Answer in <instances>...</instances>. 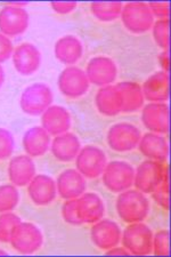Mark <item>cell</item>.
Returning a JSON list of instances; mask_svg holds the SVG:
<instances>
[{"mask_svg":"<svg viewBox=\"0 0 171 257\" xmlns=\"http://www.w3.org/2000/svg\"><path fill=\"white\" fill-rule=\"evenodd\" d=\"M106 255L129 256V255H130V252H129L123 246H122V247H119V244H118V246L112 247V248H110V249H107V250H106Z\"/></svg>","mask_w":171,"mask_h":257,"instance_id":"obj_40","label":"cell"},{"mask_svg":"<svg viewBox=\"0 0 171 257\" xmlns=\"http://www.w3.org/2000/svg\"><path fill=\"white\" fill-rule=\"evenodd\" d=\"M0 255H7V252L4 251V250H0Z\"/></svg>","mask_w":171,"mask_h":257,"instance_id":"obj_42","label":"cell"},{"mask_svg":"<svg viewBox=\"0 0 171 257\" xmlns=\"http://www.w3.org/2000/svg\"><path fill=\"white\" fill-rule=\"evenodd\" d=\"M95 104L99 113L106 117H114L122 112V95L115 85L101 87L96 93Z\"/></svg>","mask_w":171,"mask_h":257,"instance_id":"obj_21","label":"cell"},{"mask_svg":"<svg viewBox=\"0 0 171 257\" xmlns=\"http://www.w3.org/2000/svg\"><path fill=\"white\" fill-rule=\"evenodd\" d=\"M121 230L118 223L108 218H102L94 223L90 231V239L96 247L107 250L112 247L118 246L121 242Z\"/></svg>","mask_w":171,"mask_h":257,"instance_id":"obj_14","label":"cell"},{"mask_svg":"<svg viewBox=\"0 0 171 257\" xmlns=\"http://www.w3.org/2000/svg\"><path fill=\"white\" fill-rule=\"evenodd\" d=\"M141 122L149 132L166 134L170 130V107L165 102H149L141 110Z\"/></svg>","mask_w":171,"mask_h":257,"instance_id":"obj_13","label":"cell"},{"mask_svg":"<svg viewBox=\"0 0 171 257\" xmlns=\"http://www.w3.org/2000/svg\"><path fill=\"white\" fill-rule=\"evenodd\" d=\"M58 89L70 98L81 97L88 92L90 82L86 72L78 66L71 65L65 68L58 76Z\"/></svg>","mask_w":171,"mask_h":257,"instance_id":"obj_10","label":"cell"},{"mask_svg":"<svg viewBox=\"0 0 171 257\" xmlns=\"http://www.w3.org/2000/svg\"><path fill=\"white\" fill-rule=\"evenodd\" d=\"M10 242L21 254H33L44 243L43 232L38 226L29 222H20L12 232Z\"/></svg>","mask_w":171,"mask_h":257,"instance_id":"obj_6","label":"cell"},{"mask_svg":"<svg viewBox=\"0 0 171 257\" xmlns=\"http://www.w3.org/2000/svg\"><path fill=\"white\" fill-rule=\"evenodd\" d=\"M86 186V177L77 169H66L58 175L56 180L57 193L65 200L78 199L85 193Z\"/></svg>","mask_w":171,"mask_h":257,"instance_id":"obj_18","label":"cell"},{"mask_svg":"<svg viewBox=\"0 0 171 257\" xmlns=\"http://www.w3.org/2000/svg\"><path fill=\"white\" fill-rule=\"evenodd\" d=\"M107 165L105 152L95 145H86L76 157L77 171L86 178H97Z\"/></svg>","mask_w":171,"mask_h":257,"instance_id":"obj_7","label":"cell"},{"mask_svg":"<svg viewBox=\"0 0 171 257\" xmlns=\"http://www.w3.org/2000/svg\"><path fill=\"white\" fill-rule=\"evenodd\" d=\"M154 18L158 20L169 19L170 15V4L169 2H152L147 4Z\"/></svg>","mask_w":171,"mask_h":257,"instance_id":"obj_36","label":"cell"},{"mask_svg":"<svg viewBox=\"0 0 171 257\" xmlns=\"http://www.w3.org/2000/svg\"><path fill=\"white\" fill-rule=\"evenodd\" d=\"M49 149L57 160L69 163L76 159L81 149V142L76 134L66 132L64 134L55 136Z\"/></svg>","mask_w":171,"mask_h":257,"instance_id":"obj_24","label":"cell"},{"mask_svg":"<svg viewBox=\"0 0 171 257\" xmlns=\"http://www.w3.org/2000/svg\"><path fill=\"white\" fill-rule=\"evenodd\" d=\"M72 123L71 114L65 107L61 105H51L41 114V127L49 135H61L69 132Z\"/></svg>","mask_w":171,"mask_h":257,"instance_id":"obj_17","label":"cell"},{"mask_svg":"<svg viewBox=\"0 0 171 257\" xmlns=\"http://www.w3.org/2000/svg\"><path fill=\"white\" fill-rule=\"evenodd\" d=\"M30 16L24 7L14 4L6 5L0 11V32L7 37H15L27 31Z\"/></svg>","mask_w":171,"mask_h":257,"instance_id":"obj_12","label":"cell"},{"mask_svg":"<svg viewBox=\"0 0 171 257\" xmlns=\"http://www.w3.org/2000/svg\"><path fill=\"white\" fill-rule=\"evenodd\" d=\"M54 94L51 87L44 82H36L28 86L21 95L20 105L24 113L30 115L43 114L52 105Z\"/></svg>","mask_w":171,"mask_h":257,"instance_id":"obj_4","label":"cell"},{"mask_svg":"<svg viewBox=\"0 0 171 257\" xmlns=\"http://www.w3.org/2000/svg\"><path fill=\"white\" fill-rule=\"evenodd\" d=\"M153 38L157 44V46L162 48V51H169L170 46V21L169 19L165 20H157L154 22L152 27Z\"/></svg>","mask_w":171,"mask_h":257,"instance_id":"obj_30","label":"cell"},{"mask_svg":"<svg viewBox=\"0 0 171 257\" xmlns=\"http://www.w3.org/2000/svg\"><path fill=\"white\" fill-rule=\"evenodd\" d=\"M85 72L90 84L104 87L115 81L118 77V65L110 57L99 55L89 60Z\"/></svg>","mask_w":171,"mask_h":257,"instance_id":"obj_11","label":"cell"},{"mask_svg":"<svg viewBox=\"0 0 171 257\" xmlns=\"http://www.w3.org/2000/svg\"><path fill=\"white\" fill-rule=\"evenodd\" d=\"M168 166L155 160H145L137 166L133 177V185L138 191L143 193H152L163 178Z\"/></svg>","mask_w":171,"mask_h":257,"instance_id":"obj_8","label":"cell"},{"mask_svg":"<svg viewBox=\"0 0 171 257\" xmlns=\"http://www.w3.org/2000/svg\"><path fill=\"white\" fill-rule=\"evenodd\" d=\"M77 211L82 223L91 224L103 218L105 206L97 193L85 192L77 199Z\"/></svg>","mask_w":171,"mask_h":257,"instance_id":"obj_19","label":"cell"},{"mask_svg":"<svg viewBox=\"0 0 171 257\" xmlns=\"http://www.w3.org/2000/svg\"><path fill=\"white\" fill-rule=\"evenodd\" d=\"M151 194L158 206L165 210H169V168L165 169L160 185Z\"/></svg>","mask_w":171,"mask_h":257,"instance_id":"obj_32","label":"cell"},{"mask_svg":"<svg viewBox=\"0 0 171 257\" xmlns=\"http://www.w3.org/2000/svg\"><path fill=\"white\" fill-rule=\"evenodd\" d=\"M4 81H5V71H4L3 66L0 65V88H2Z\"/></svg>","mask_w":171,"mask_h":257,"instance_id":"obj_41","label":"cell"},{"mask_svg":"<svg viewBox=\"0 0 171 257\" xmlns=\"http://www.w3.org/2000/svg\"><path fill=\"white\" fill-rule=\"evenodd\" d=\"M123 4L121 2H94L91 3L90 10L99 21L111 22L120 18Z\"/></svg>","mask_w":171,"mask_h":257,"instance_id":"obj_28","label":"cell"},{"mask_svg":"<svg viewBox=\"0 0 171 257\" xmlns=\"http://www.w3.org/2000/svg\"><path fill=\"white\" fill-rule=\"evenodd\" d=\"M51 7L58 14H69L77 7L76 2H53Z\"/></svg>","mask_w":171,"mask_h":257,"instance_id":"obj_38","label":"cell"},{"mask_svg":"<svg viewBox=\"0 0 171 257\" xmlns=\"http://www.w3.org/2000/svg\"><path fill=\"white\" fill-rule=\"evenodd\" d=\"M121 21L124 28L132 33H144L152 29L154 16L147 3L130 2L124 4L121 11Z\"/></svg>","mask_w":171,"mask_h":257,"instance_id":"obj_3","label":"cell"},{"mask_svg":"<svg viewBox=\"0 0 171 257\" xmlns=\"http://www.w3.org/2000/svg\"><path fill=\"white\" fill-rule=\"evenodd\" d=\"M62 217L66 223L71 225H81L83 223L80 221L77 211V199H69L64 202L62 207Z\"/></svg>","mask_w":171,"mask_h":257,"instance_id":"obj_35","label":"cell"},{"mask_svg":"<svg viewBox=\"0 0 171 257\" xmlns=\"http://www.w3.org/2000/svg\"><path fill=\"white\" fill-rule=\"evenodd\" d=\"M140 131L129 122H118L107 132V144L116 152H128L138 147Z\"/></svg>","mask_w":171,"mask_h":257,"instance_id":"obj_9","label":"cell"},{"mask_svg":"<svg viewBox=\"0 0 171 257\" xmlns=\"http://www.w3.org/2000/svg\"><path fill=\"white\" fill-rule=\"evenodd\" d=\"M122 95V112L132 113L144 106V94L141 86L133 81H121L115 85Z\"/></svg>","mask_w":171,"mask_h":257,"instance_id":"obj_27","label":"cell"},{"mask_svg":"<svg viewBox=\"0 0 171 257\" xmlns=\"http://www.w3.org/2000/svg\"><path fill=\"white\" fill-rule=\"evenodd\" d=\"M28 192L33 204L47 206L52 204L57 196L56 182L53 177L45 174H36L28 184Z\"/></svg>","mask_w":171,"mask_h":257,"instance_id":"obj_16","label":"cell"},{"mask_svg":"<svg viewBox=\"0 0 171 257\" xmlns=\"http://www.w3.org/2000/svg\"><path fill=\"white\" fill-rule=\"evenodd\" d=\"M20 222L21 218L12 211L0 213V242H10L12 232Z\"/></svg>","mask_w":171,"mask_h":257,"instance_id":"obj_31","label":"cell"},{"mask_svg":"<svg viewBox=\"0 0 171 257\" xmlns=\"http://www.w3.org/2000/svg\"><path fill=\"white\" fill-rule=\"evenodd\" d=\"M158 62L162 66V71L169 72V51H162L158 55Z\"/></svg>","mask_w":171,"mask_h":257,"instance_id":"obj_39","label":"cell"},{"mask_svg":"<svg viewBox=\"0 0 171 257\" xmlns=\"http://www.w3.org/2000/svg\"><path fill=\"white\" fill-rule=\"evenodd\" d=\"M170 232L169 230H160L153 234L152 252L156 256H169L170 254Z\"/></svg>","mask_w":171,"mask_h":257,"instance_id":"obj_33","label":"cell"},{"mask_svg":"<svg viewBox=\"0 0 171 257\" xmlns=\"http://www.w3.org/2000/svg\"><path fill=\"white\" fill-rule=\"evenodd\" d=\"M116 213L123 222L131 223L143 222L148 216L149 201L146 194L137 189H128L120 192L115 204Z\"/></svg>","mask_w":171,"mask_h":257,"instance_id":"obj_1","label":"cell"},{"mask_svg":"<svg viewBox=\"0 0 171 257\" xmlns=\"http://www.w3.org/2000/svg\"><path fill=\"white\" fill-rule=\"evenodd\" d=\"M56 59L66 65H73L81 59L83 45L76 36L66 35L58 39L54 47Z\"/></svg>","mask_w":171,"mask_h":257,"instance_id":"obj_25","label":"cell"},{"mask_svg":"<svg viewBox=\"0 0 171 257\" xmlns=\"http://www.w3.org/2000/svg\"><path fill=\"white\" fill-rule=\"evenodd\" d=\"M169 72L156 71L149 76L141 86L144 98L149 102H166L170 96Z\"/></svg>","mask_w":171,"mask_h":257,"instance_id":"obj_22","label":"cell"},{"mask_svg":"<svg viewBox=\"0 0 171 257\" xmlns=\"http://www.w3.org/2000/svg\"><path fill=\"white\" fill-rule=\"evenodd\" d=\"M153 231L143 222L131 223L122 231L121 242L130 255L146 256L152 254Z\"/></svg>","mask_w":171,"mask_h":257,"instance_id":"obj_2","label":"cell"},{"mask_svg":"<svg viewBox=\"0 0 171 257\" xmlns=\"http://www.w3.org/2000/svg\"><path fill=\"white\" fill-rule=\"evenodd\" d=\"M135 168L127 161L115 160L107 163L102 174L103 184L114 193H120L133 185Z\"/></svg>","mask_w":171,"mask_h":257,"instance_id":"obj_5","label":"cell"},{"mask_svg":"<svg viewBox=\"0 0 171 257\" xmlns=\"http://www.w3.org/2000/svg\"><path fill=\"white\" fill-rule=\"evenodd\" d=\"M13 52V43H12L10 37H7L0 32V63H3V62H5L10 57H12Z\"/></svg>","mask_w":171,"mask_h":257,"instance_id":"obj_37","label":"cell"},{"mask_svg":"<svg viewBox=\"0 0 171 257\" xmlns=\"http://www.w3.org/2000/svg\"><path fill=\"white\" fill-rule=\"evenodd\" d=\"M141 155L149 160L164 163L169 157V143L161 134L156 133H146L140 136L138 147Z\"/></svg>","mask_w":171,"mask_h":257,"instance_id":"obj_20","label":"cell"},{"mask_svg":"<svg viewBox=\"0 0 171 257\" xmlns=\"http://www.w3.org/2000/svg\"><path fill=\"white\" fill-rule=\"evenodd\" d=\"M22 142L28 156L41 157L51 148V135L41 126H35L24 133Z\"/></svg>","mask_w":171,"mask_h":257,"instance_id":"obj_26","label":"cell"},{"mask_svg":"<svg viewBox=\"0 0 171 257\" xmlns=\"http://www.w3.org/2000/svg\"><path fill=\"white\" fill-rule=\"evenodd\" d=\"M12 59L16 71L23 76H31L41 64V53L36 45L23 43L14 49Z\"/></svg>","mask_w":171,"mask_h":257,"instance_id":"obj_15","label":"cell"},{"mask_svg":"<svg viewBox=\"0 0 171 257\" xmlns=\"http://www.w3.org/2000/svg\"><path fill=\"white\" fill-rule=\"evenodd\" d=\"M20 202V192L14 184L0 185V213L13 211Z\"/></svg>","mask_w":171,"mask_h":257,"instance_id":"obj_29","label":"cell"},{"mask_svg":"<svg viewBox=\"0 0 171 257\" xmlns=\"http://www.w3.org/2000/svg\"><path fill=\"white\" fill-rule=\"evenodd\" d=\"M8 177L15 186H26L36 176V165L32 157L20 155L13 157L8 165Z\"/></svg>","mask_w":171,"mask_h":257,"instance_id":"obj_23","label":"cell"},{"mask_svg":"<svg viewBox=\"0 0 171 257\" xmlns=\"http://www.w3.org/2000/svg\"><path fill=\"white\" fill-rule=\"evenodd\" d=\"M15 148V141L10 131L0 128V160L10 158Z\"/></svg>","mask_w":171,"mask_h":257,"instance_id":"obj_34","label":"cell"}]
</instances>
